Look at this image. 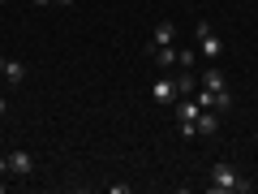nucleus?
<instances>
[{"label":"nucleus","mask_w":258,"mask_h":194,"mask_svg":"<svg viewBox=\"0 0 258 194\" xmlns=\"http://www.w3.org/2000/svg\"><path fill=\"white\" fill-rule=\"evenodd\" d=\"M172 82H176V95H194V74H189V69H181Z\"/></svg>","instance_id":"9d476101"},{"label":"nucleus","mask_w":258,"mask_h":194,"mask_svg":"<svg viewBox=\"0 0 258 194\" xmlns=\"http://www.w3.org/2000/svg\"><path fill=\"white\" fill-rule=\"evenodd\" d=\"M0 86H5V78H0Z\"/></svg>","instance_id":"dca6fc26"},{"label":"nucleus","mask_w":258,"mask_h":194,"mask_svg":"<svg viewBox=\"0 0 258 194\" xmlns=\"http://www.w3.org/2000/svg\"><path fill=\"white\" fill-rule=\"evenodd\" d=\"M198 82H203L207 91H224V74L215 69V65H211V69H203V78H198Z\"/></svg>","instance_id":"0eeeda50"},{"label":"nucleus","mask_w":258,"mask_h":194,"mask_svg":"<svg viewBox=\"0 0 258 194\" xmlns=\"http://www.w3.org/2000/svg\"><path fill=\"white\" fill-rule=\"evenodd\" d=\"M0 5H5V0H0Z\"/></svg>","instance_id":"f3484780"},{"label":"nucleus","mask_w":258,"mask_h":194,"mask_svg":"<svg viewBox=\"0 0 258 194\" xmlns=\"http://www.w3.org/2000/svg\"><path fill=\"white\" fill-rule=\"evenodd\" d=\"M211 190H215V194H228V190H237V194H241V190H249V181H241L237 168L220 160V164H211Z\"/></svg>","instance_id":"f257e3e1"},{"label":"nucleus","mask_w":258,"mask_h":194,"mask_svg":"<svg viewBox=\"0 0 258 194\" xmlns=\"http://www.w3.org/2000/svg\"><path fill=\"white\" fill-rule=\"evenodd\" d=\"M35 5H52V0H35Z\"/></svg>","instance_id":"2eb2a0df"},{"label":"nucleus","mask_w":258,"mask_h":194,"mask_svg":"<svg viewBox=\"0 0 258 194\" xmlns=\"http://www.w3.org/2000/svg\"><path fill=\"white\" fill-rule=\"evenodd\" d=\"M151 39H155V47H159V43H172V39H176V26H172V22H155V35H151Z\"/></svg>","instance_id":"6e6552de"},{"label":"nucleus","mask_w":258,"mask_h":194,"mask_svg":"<svg viewBox=\"0 0 258 194\" xmlns=\"http://www.w3.org/2000/svg\"><path fill=\"white\" fill-rule=\"evenodd\" d=\"M52 5H60V9H69V5H74V0H52Z\"/></svg>","instance_id":"ddd939ff"},{"label":"nucleus","mask_w":258,"mask_h":194,"mask_svg":"<svg viewBox=\"0 0 258 194\" xmlns=\"http://www.w3.org/2000/svg\"><path fill=\"white\" fill-rule=\"evenodd\" d=\"M5 173H9V156H0V177H5Z\"/></svg>","instance_id":"f8f14e48"},{"label":"nucleus","mask_w":258,"mask_h":194,"mask_svg":"<svg viewBox=\"0 0 258 194\" xmlns=\"http://www.w3.org/2000/svg\"><path fill=\"white\" fill-rule=\"evenodd\" d=\"M176 65H181V69H189V74H194V65H198V56H194L189 47H185V52H176Z\"/></svg>","instance_id":"9b49d317"},{"label":"nucleus","mask_w":258,"mask_h":194,"mask_svg":"<svg viewBox=\"0 0 258 194\" xmlns=\"http://www.w3.org/2000/svg\"><path fill=\"white\" fill-rule=\"evenodd\" d=\"M0 74H5V82H26V69H22L13 56H5V69H0Z\"/></svg>","instance_id":"423d86ee"},{"label":"nucleus","mask_w":258,"mask_h":194,"mask_svg":"<svg viewBox=\"0 0 258 194\" xmlns=\"http://www.w3.org/2000/svg\"><path fill=\"white\" fill-rule=\"evenodd\" d=\"M9 173L30 177V173H35V156H30V151H9Z\"/></svg>","instance_id":"f03ea898"},{"label":"nucleus","mask_w":258,"mask_h":194,"mask_svg":"<svg viewBox=\"0 0 258 194\" xmlns=\"http://www.w3.org/2000/svg\"><path fill=\"white\" fill-rule=\"evenodd\" d=\"M0 112H9V104H5V95H0Z\"/></svg>","instance_id":"4468645a"},{"label":"nucleus","mask_w":258,"mask_h":194,"mask_svg":"<svg viewBox=\"0 0 258 194\" xmlns=\"http://www.w3.org/2000/svg\"><path fill=\"white\" fill-rule=\"evenodd\" d=\"M194 125H198V134H215V129H220V112H215V108H203Z\"/></svg>","instance_id":"20e7f679"},{"label":"nucleus","mask_w":258,"mask_h":194,"mask_svg":"<svg viewBox=\"0 0 258 194\" xmlns=\"http://www.w3.org/2000/svg\"><path fill=\"white\" fill-rule=\"evenodd\" d=\"M198 52H203L207 61H220V56H224V43H220L215 35H203V39H198Z\"/></svg>","instance_id":"39448f33"},{"label":"nucleus","mask_w":258,"mask_h":194,"mask_svg":"<svg viewBox=\"0 0 258 194\" xmlns=\"http://www.w3.org/2000/svg\"><path fill=\"white\" fill-rule=\"evenodd\" d=\"M151 52H155V61L164 65V69H168V65H176V47L172 43H159V47H151Z\"/></svg>","instance_id":"1a4fd4ad"},{"label":"nucleus","mask_w":258,"mask_h":194,"mask_svg":"<svg viewBox=\"0 0 258 194\" xmlns=\"http://www.w3.org/2000/svg\"><path fill=\"white\" fill-rule=\"evenodd\" d=\"M151 95H155V104H164V108H168V104H176V82L164 74L155 86H151Z\"/></svg>","instance_id":"7ed1b4c3"}]
</instances>
